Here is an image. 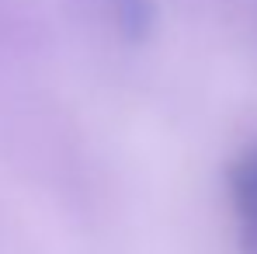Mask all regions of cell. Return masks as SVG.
Here are the masks:
<instances>
[{"label": "cell", "mask_w": 257, "mask_h": 254, "mask_svg": "<svg viewBox=\"0 0 257 254\" xmlns=\"http://www.w3.org/2000/svg\"><path fill=\"white\" fill-rule=\"evenodd\" d=\"M229 199L243 254H257V146H250L229 171Z\"/></svg>", "instance_id": "obj_1"}, {"label": "cell", "mask_w": 257, "mask_h": 254, "mask_svg": "<svg viewBox=\"0 0 257 254\" xmlns=\"http://www.w3.org/2000/svg\"><path fill=\"white\" fill-rule=\"evenodd\" d=\"M104 11L128 42L146 39V32L153 28V0H104Z\"/></svg>", "instance_id": "obj_2"}]
</instances>
